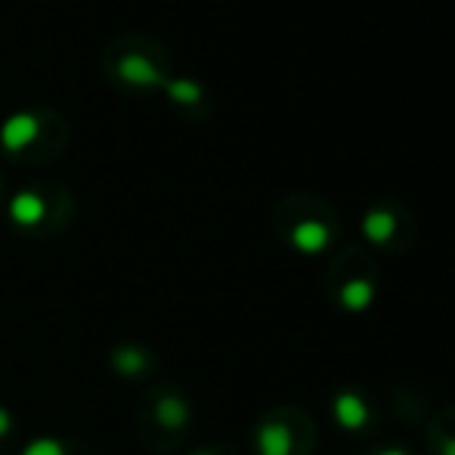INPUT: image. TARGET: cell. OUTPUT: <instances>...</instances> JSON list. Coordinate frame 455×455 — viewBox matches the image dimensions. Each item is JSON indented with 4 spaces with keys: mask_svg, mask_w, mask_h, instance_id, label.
Listing matches in <instances>:
<instances>
[{
    "mask_svg": "<svg viewBox=\"0 0 455 455\" xmlns=\"http://www.w3.org/2000/svg\"><path fill=\"white\" fill-rule=\"evenodd\" d=\"M102 68L112 78V84L131 93L164 91V84L171 81V62L164 60L162 47L143 37H121L108 44Z\"/></svg>",
    "mask_w": 455,
    "mask_h": 455,
    "instance_id": "cell-1",
    "label": "cell"
},
{
    "mask_svg": "<svg viewBox=\"0 0 455 455\" xmlns=\"http://www.w3.org/2000/svg\"><path fill=\"white\" fill-rule=\"evenodd\" d=\"M279 227L288 245L300 254H310V258L313 254L329 251L338 235L335 214H331L319 198H310V196H298L282 204Z\"/></svg>",
    "mask_w": 455,
    "mask_h": 455,
    "instance_id": "cell-2",
    "label": "cell"
},
{
    "mask_svg": "<svg viewBox=\"0 0 455 455\" xmlns=\"http://www.w3.org/2000/svg\"><path fill=\"white\" fill-rule=\"evenodd\" d=\"M53 127H62L60 115L37 112V108H25V112H12L10 118L0 124V146L6 156L22 158L31 152L44 149V140L53 133Z\"/></svg>",
    "mask_w": 455,
    "mask_h": 455,
    "instance_id": "cell-3",
    "label": "cell"
},
{
    "mask_svg": "<svg viewBox=\"0 0 455 455\" xmlns=\"http://www.w3.org/2000/svg\"><path fill=\"white\" fill-rule=\"evenodd\" d=\"M403 227H406V214H403L394 202L371 204L360 220L363 235L369 239V245H375V248H394V242L406 235Z\"/></svg>",
    "mask_w": 455,
    "mask_h": 455,
    "instance_id": "cell-4",
    "label": "cell"
},
{
    "mask_svg": "<svg viewBox=\"0 0 455 455\" xmlns=\"http://www.w3.org/2000/svg\"><path fill=\"white\" fill-rule=\"evenodd\" d=\"M369 403L360 390H338L331 396V419L338 421V427H344L347 434H360L369 425Z\"/></svg>",
    "mask_w": 455,
    "mask_h": 455,
    "instance_id": "cell-5",
    "label": "cell"
},
{
    "mask_svg": "<svg viewBox=\"0 0 455 455\" xmlns=\"http://www.w3.org/2000/svg\"><path fill=\"white\" fill-rule=\"evenodd\" d=\"M338 307L347 313H365L375 304V279L369 273H354L338 288Z\"/></svg>",
    "mask_w": 455,
    "mask_h": 455,
    "instance_id": "cell-6",
    "label": "cell"
},
{
    "mask_svg": "<svg viewBox=\"0 0 455 455\" xmlns=\"http://www.w3.org/2000/svg\"><path fill=\"white\" fill-rule=\"evenodd\" d=\"M164 96H168L171 102H174L177 108H202L204 102H208V91H204L198 81L192 78H183V75H171V81L164 84Z\"/></svg>",
    "mask_w": 455,
    "mask_h": 455,
    "instance_id": "cell-7",
    "label": "cell"
},
{
    "mask_svg": "<svg viewBox=\"0 0 455 455\" xmlns=\"http://www.w3.org/2000/svg\"><path fill=\"white\" fill-rule=\"evenodd\" d=\"M260 455H294V437L285 425H267L258 434Z\"/></svg>",
    "mask_w": 455,
    "mask_h": 455,
    "instance_id": "cell-8",
    "label": "cell"
},
{
    "mask_svg": "<svg viewBox=\"0 0 455 455\" xmlns=\"http://www.w3.org/2000/svg\"><path fill=\"white\" fill-rule=\"evenodd\" d=\"M437 455H455V434H440V440H434Z\"/></svg>",
    "mask_w": 455,
    "mask_h": 455,
    "instance_id": "cell-9",
    "label": "cell"
},
{
    "mask_svg": "<svg viewBox=\"0 0 455 455\" xmlns=\"http://www.w3.org/2000/svg\"><path fill=\"white\" fill-rule=\"evenodd\" d=\"M375 455H409V452L400 450V446H387V450H378Z\"/></svg>",
    "mask_w": 455,
    "mask_h": 455,
    "instance_id": "cell-10",
    "label": "cell"
}]
</instances>
